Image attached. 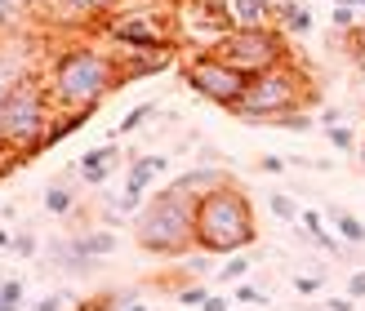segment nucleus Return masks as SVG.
Returning a JSON list of instances; mask_svg holds the SVG:
<instances>
[{"label":"nucleus","mask_w":365,"mask_h":311,"mask_svg":"<svg viewBox=\"0 0 365 311\" xmlns=\"http://www.w3.org/2000/svg\"><path fill=\"white\" fill-rule=\"evenodd\" d=\"M45 89H49L58 116H89L112 89H120V63L112 49H98L89 41H71L49 58Z\"/></svg>","instance_id":"f257e3e1"},{"label":"nucleus","mask_w":365,"mask_h":311,"mask_svg":"<svg viewBox=\"0 0 365 311\" xmlns=\"http://www.w3.org/2000/svg\"><path fill=\"white\" fill-rule=\"evenodd\" d=\"M259 241L254 227V209L250 196L236 182H218L214 191H205L196 200V249L205 253H241Z\"/></svg>","instance_id":"f03ea898"},{"label":"nucleus","mask_w":365,"mask_h":311,"mask_svg":"<svg viewBox=\"0 0 365 311\" xmlns=\"http://www.w3.org/2000/svg\"><path fill=\"white\" fill-rule=\"evenodd\" d=\"M134 241L138 249L156 258H182L196 245V200L182 196L178 187L156 191L134 218Z\"/></svg>","instance_id":"7ed1b4c3"},{"label":"nucleus","mask_w":365,"mask_h":311,"mask_svg":"<svg viewBox=\"0 0 365 311\" xmlns=\"http://www.w3.org/2000/svg\"><path fill=\"white\" fill-rule=\"evenodd\" d=\"M58 120L53 98L45 89V76H27L23 85H14L0 98V147H9L14 156H36L49 138V125Z\"/></svg>","instance_id":"20e7f679"},{"label":"nucleus","mask_w":365,"mask_h":311,"mask_svg":"<svg viewBox=\"0 0 365 311\" xmlns=\"http://www.w3.org/2000/svg\"><path fill=\"white\" fill-rule=\"evenodd\" d=\"M303 102H307V71H299L285 58L277 67L259 71V76H250L245 98L236 102L232 116L245 120V125H272L285 112H303Z\"/></svg>","instance_id":"39448f33"},{"label":"nucleus","mask_w":365,"mask_h":311,"mask_svg":"<svg viewBox=\"0 0 365 311\" xmlns=\"http://www.w3.org/2000/svg\"><path fill=\"white\" fill-rule=\"evenodd\" d=\"M178 14L160 9V5H120L112 18L103 23V31L112 36L120 49H174L178 45Z\"/></svg>","instance_id":"423d86ee"},{"label":"nucleus","mask_w":365,"mask_h":311,"mask_svg":"<svg viewBox=\"0 0 365 311\" xmlns=\"http://www.w3.org/2000/svg\"><path fill=\"white\" fill-rule=\"evenodd\" d=\"M210 49L223 63H232L241 76H259V71H267V67H277V63L289 58L285 36L277 27H232L227 36H218Z\"/></svg>","instance_id":"0eeeda50"},{"label":"nucleus","mask_w":365,"mask_h":311,"mask_svg":"<svg viewBox=\"0 0 365 311\" xmlns=\"http://www.w3.org/2000/svg\"><path fill=\"white\" fill-rule=\"evenodd\" d=\"M182 80H187L192 94H200L214 107H227V112H236V102L245 98V85H250V76H241V71H236L232 63H223L214 49L196 53V58L182 67Z\"/></svg>","instance_id":"6e6552de"},{"label":"nucleus","mask_w":365,"mask_h":311,"mask_svg":"<svg viewBox=\"0 0 365 311\" xmlns=\"http://www.w3.org/2000/svg\"><path fill=\"white\" fill-rule=\"evenodd\" d=\"M116 164H120V147H116V142H103V147H89V152L76 160V174L89 182V187H103V182L112 178Z\"/></svg>","instance_id":"1a4fd4ad"},{"label":"nucleus","mask_w":365,"mask_h":311,"mask_svg":"<svg viewBox=\"0 0 365 311\" xmlns=\"http://www.w3.org/2000/svg\"><path fill=\"white\" fill-rule=\"evenodd\" d=\"M125 0H53V9H58L63 23H94V18H112Z\"/></svg>","instance_id":"9d476101"},{"label":"nucleus","mask_w":365,"mask_h":311,"mask_svg":"<svg viewBox=\"0 0 365 311\" xmlns=\"http://www.w3.org/2000/svg\"><path fill=\"white\" fill-rule=\"evenodd\" d=\"M49 258H53V267H58V271H67V276H89V271L98 267V258H89L76 236H71V241H53L49 245Z\"/></svg>","instance_id":"9b49d317"},{"label":"nucleus","mask_w":365,"mask_h":311,"mask_svg":"<svg viewBox=\"0 0 365 311\" xmlns=\"http://www.w3.org/2000/svg\"><path fill=\"white\" fill-rule=\"evenodd\" d=\"M325 223H330L334 231H339V241L343 245H365V223L352 214V209H343V205H325Z\"/></svg>","instance_id":"f8f14e48"},{"label":"nucleus","mask_w":365,"mask_h":311,"mask_svg":"<svg viewBox=\"0 0 365 311\" xmlns=\"http://www.w3.org/2000/svg\"><path fill=\"white\" fill-rule=\"evenodd\" d=\"M272 18H277V23H281V31H289V36H307V31L317 27L312 9H307V5H299V0H281Z\"/></svg>","instance_id":"ddd939ff"},{"label":"nucleus","mask_w":365,"mask_h":311,"mask_svg":"<svg viewBox=\"0 0 365 311\" xmlns=\"http://www.w3.org/2000/svg\"><path fill=\"white\" fill-rule=\"evenodd\" d=\"M227 9H232L236 27H267L272 23V9L263 5V0H227Z\"/></svg>","instance_id":"4468645a"},{"label":"nucleus","mask_w":365,"mask_h":311,"mask_svg":"<svg viewBox=\"0 0 365 311\" xmlns=\"http://www.w3.org/2000/svg\"><path fill=\"white\" fill-rule=\"evenodd\" d=\"M76 241L85 245V253H89V258H112V253L120 249V236H116L112 227H94V231H81Z\"/></svg>","instance_id":"2eb2a0df"},{"label":"nucleus","mask_w":365,"mask_h":311,"mask_svg":"<svg viewBox=\"0 0 365 311\" xmlns=\"http://www.w3.org/2000/svg\"><path fill=\"white\" fill-rule=\"evenodd\" d=\"M41 205L49 214H71V209H76V191H71V182H49L45 196H41Z\"/></svg>","instance_id":"dca6fc26"},{"label":"nucleus","mask_w":365,"mask_h":311,"mask_svg":"<svg viewBox=\"0 0 365 311\" xmlns=\"http://www.w3.org/2000/svg\"><path fill=\"white\" fill-rule=\"evenodd\" d=\"M250 267H254V263H250V253L241 249V253H227V263H223V267H218V271H214V276H218V280H223V285H241V280L250 276Z\"/></svg>","instance_id":"f3484780"},{"label":"nucleus","mask_w":365,"mask_h":311,"mask_svg":"<svg viewBox=\"0 0 365 311\" xmlns=\"http://www.w3.org/2000/svg\"><path fill=\"white\" fill-rule=\"evenodd\" d=\"M152 178H156V169L148 164V156H138V160H130V169H125V187H130V191H148Z\"/></svg>","instance_id":"a211bd4d"},{"label":"nucleus","mask_w":365,"mask_h":311,"mask_svg":"<svg viewBox=\"0 0 365 311\" xmlns=\"http://www.w3.org/2000/svg\"><path fill=\"white\" fill-rule=\"evenodd\" d=\"M325 138H330L334 152H348V156H356V147H361V138H356L343 120H339V125H325Z\"/></svg>","instance_id":"6ab92c4d"},{"label":"nucleus","mask_w":365,"mask_h":311,"mask_svg":"<svg viewBox=\"0 0 365 311\" xmlns=\"http://www.w3.org/2000/svg\"><path fill=\"white\" fill-rule=\"evenodd\" d=\"M152 116H156V102H138V107H130V112H125V120H120L116 134H120V138H125V134H138Z\"/></svg>","instance_id":"aec40b11"},{"label":"nucleus","mask_w":365,"mask_h":311,"mask_svg":"<svg viewBox=\"0 0 365 311\" xmlns=\"http://www.w3.org/2000/svg\"><path fill=\"white\" fill-rule=\"evenodd\" d=\"M232 302H241V307H267L272 294L259 289V285H250V280H241V285H232Z\"/></svg>","instance_id":"412c9836"},{"label":"nucleus","mask_w":365,"mask_h":311,"mask_svg":"<svg viewBox=\"0 0 365 311\" xmlns=\"http://www.w3.org/2000/svg\"><path fill=\"white\" fill-rule=\"evenodd\" d=\"M267 209L277 214L281 223H299V214H303V209H299V205H294V200H289L285 191H267Z\"/></svg>","instance_id":"4be33fe9"},{"label":"nucleus","mask_w":365,"mask_h":311,"mask_svg":"<svg viewBox=\"0 0 365 311\" xmlns=\"http://www.w3.org/2000/svg\"><path fill=\"white\" fill-rule=\"evenodd\" d=\"M272 125H277V130H289V134H312L317 130V120L307 116V107H303V112H285V116H277Z\"/></svg>","instance_id":"5701e85b"},{"label":"nucleus","mask_w":365,"mask_h":311,"mask_svg":"<svg viewBox=\"0 0 365 311\" xmlns=\"http://www.w3.org/2000/svg\"><path fill=\"white\" fill-rule=\"evenodd\" d=\"M321 289H325V271H299L294 276V294L299 298H317Z\"/></svg>","instance_id":"b1692460"},{"label":"nucleus","mask_w":365,"mask_h":311,"mask_svg":"<svg viewBox=\"0 0 365 311\" xmlns=\"http://www.w3.org/2000/svg\"><path fill=\"white\" fill-rule=\"evenodd\" d=\"M361 9H352V5H334V14H330V23H334V31L343 36V31H352V27H361Z\"/></svg>","instance_id":"393cba45"},{"label":"nucleus","mask_w":365,"mask_h":311,"mask_svg":"<svg viewBox=\"0 0 365 311\" xmlns=\"http://www.w3.org/2000/svg\"><path fill=\"white\" fill-rule=\"evenodd\" d=\"M23 298H27L23 280H5V285H0V311H18V307H23Z\"/></svg>","instance_id":"a878e982"},{"label":"nucleus","mask_w":365,"mask_h":311,"mask_svg":"<svg viewBox=\"0 0 365 311\" xmlns=\"http://www.w3.org/2000/svg\"><path fill=\"white\" fill-rule=\"evenodd\" d=\"M85 125V116H58V125H49V138H45V147H53V142H63L67 134H76Z\"/></svg>","instance_id":"bb28decb"},{"label":"nucleus","mask_w":365,"mask_h":311,"mask_svg":"<svg viewBox=\"0 0 365 311\" xmlns=\"http://www.w3.org/2000/svg\"><path fill=\"white\" fill-rule=\"evenodd\" d=\"M174 298H178V307H192V311H200V307H205V298H210V289L196 280V285H182Z\"/></svg>","instance_id":"cd10ccee"},{"label":"nucleus","mask_w":365,"mask_h":311,"mask_svg":"<svg viewBox=\"0 0 365 311\" xmlns=\"http://www.w3.org/2000/svg\"><path fill=\"white\" fill-rule=\"evenodd\" d=\"M182 258H187V253H182ZM210 271H214V267H210V253H205V249H200L196 258H187V263H182V276H187V280H205Z\"/></svg>","instance_id":"c85d7f7f"},{"label":"nucleus","mask_w":365,"mask_h":311,"mask_svg":"<svg viewBox=\"0 0 365 311\" xmlns=\"http://www.w3.org/2000/svg\"><path fill=\"white\" fill-rule=\"evenodd\" d=\"M343 45H348V53L365 67V18H361V27H352V31H343Z\"/></svg>","instance_id":"c756f323"},{"label":"nucleus","mask_w":365,"mask_h":311,"mask_svg":"<svg viewBox=\"0 0 365 311\" xmlns=\"http://www.w3.org/2000/svg\"><path fill=\"white\" fill-rule=\"evenodd\" d=\"M14 253L18 258H36V231H14Z\"/></svg>","instance_id":"7c9ffc66"},{"label":"nucleus","mask_w":365,"mask_h":311,"mask_svg":"<svg viewBox=\"0 0 365 311\" xmlns=\"http://www.w3.org/2000/svg\"><path fill=\"white\" fill-rule=\"evenodd\" d=\"M138 205H143V191H130V187H125V191H116V209L125 214V218H138Z\"/></svg>","instance_id":"2f4dec72"},{"label":"nucleus","mask_w":365,"mask_h":311,"mask_svg":"<svg viewBox=\"0 0 365 311\" xmlns=\"http://www.w3.org/2000/svg\"><path fill=\"white\" fill-rule=\"evenodd\" d=\"M18 14H23V9H18V0H0V31H14L18 27Z\"/></svg>","instance_id":"473e14b6"},{"label":"nucleus","mask_w":365,"mask_h":311,"mask_svg":"<svg viewBox=\"0 0 365 311\" xmlns=\"http://www.w3.org/2000/svg\"><path fill=\"white\" fill-rule=\"evenodd\" d=\"M259 169H263V174H285L289 160H285V156H259Z\"/></svg>","instance_id":"72a5a7b5"},{"label":"nucleus","mask_w":365,"mask_h":311,"mask_svg":"<svg viewBox=\"0 0 365 311\" xmlns=\"http://www.w3.org/2000/svg\"><path fill=\"white\" fill-rule=\"evenodd\" d=\"M348 298H356V302L365 298V267H361V271H352V276H348Z\"/></svg>","instance_id":"f704fd0d"},{"label":"nucleus","mask_w":365,"mask_h":311,"mask_svg":"<svg viewBox=\"0 0 365 311\" xmlns=\"http://www.w3.org/2000/svg\"><path fill=\"white\" fill-rule=\"evenodd\" d=\"M67 302H71V294H49V298L36 302V311H63Z\"/></svg>","instance_id":"c9c22d12"},{"label":"nucleus","mask_w":365,"mask_h":311,"mask_svg":"<svg viewBox=\"0 0 365 311\" xmlns=\"http://www.w3.org/2000/svg\"><path fill=\"white\" fill-rule=\"evenodd\" d=\"M200 311H232V298H223V294H210Z\"/></svg>","instance_id":"e433bc0d"},{"label":"nucleus","mask_w":365,"mask_h":311,"mask_svg":"<svg viewBox=\"0 0 365 311\" xmlns=\"http://www.w3.org/2000/svg\"><path fill=\"white\" fill-rule=\"evenodd\" d=\"M325 311H356V298H330Z\"/></svg>","instance_id":"4c0bfd02"},{"label":"nucleus","mask_w":365,"mask_h":311,"mask_svg":"<svg viewBox=\"0 0 365 311\" xmlns=\"http://www.w3.org/2000/svg\"><path fill=\"white\" fill-rule=\"evenodd\" d=\"M148 164H152L156 174H165V169H170V156H148Z\"/></svg>","instance_id":"58836bf2"},{"label":"nucleus","mask_w":365,"mask_h":311,"mask_svg":"<svg viewBox=\"0 0 365 311\" xmlns=\"http://www.w3.org/2000/svg\"><path fill=\"white\" fill-rule=\"evenodd\" d=\"M0 249H14V231L9 227H0Z\"/></svg>","instance_id":"ea45409f"},{"label":"nucleus","mask_w":365,"mask_h":311,"mask_svg":"<svg viewBox=\"0 0 365 311\" xmlns=\"http://www.w3.org/2000/svg\"><path fill=\"white\" fill-rule=\"evenodd\" d=\"M356 160H361V169H365V134H361V147H356Z\"/></svg>","instance_id":"a19ab883"},{"label":"nucleus","mask_w":365,"mask_h":311,"mask_svg":"<svg viewBox=\"0 0 365 311\" xmlns=\"http://www.w3.org/2000/svg\"><path fill=\"white\" fill-rule=\"evenodd\" d=\"M120 311H148V307H143V302H130V307H120Z\"/></svg>","instance_id":"79ce46f5"},{"label":"nucleus","mask_w":365,"mask_h":311,"mask_svg":"<svg viewBox=\"0 0 365 311\" xmlns=\"http://www.w3.org/2000/svg\"><path fill=\"white\" fill-rule=\"evenodd\" d=\"M263 5H267V9H272V14H277V5H281V0H263Z\"/></svg>","instance_id":"37998d69"},{"label":"nucleus","mask_w":365,"mask_h":311,"mask_svg":"<svg viewBox=\"0 0 365 311\" xmlns=\"http://www.w3.org/2000/svg\"><path fill=\"white\" fill-rule=\"evenodd\" d=\"M334 5H352V9H356V0H334Z\"/></svg>","instance_id":"c03bdc74"},{"label":"nucleus","mask_w":365,"mask_h":311,"mask_svg":"<svg viewBox=\"0 0 365 311\" xmlns=\"http://www.w3.org/2000/svg\"><path fill=\"white\" fill-rule=\"evenodd\" d=\"M356 9H365V0H356Z\"/></svg>","instance_id":"a18cd8bd"}]
</instances>
